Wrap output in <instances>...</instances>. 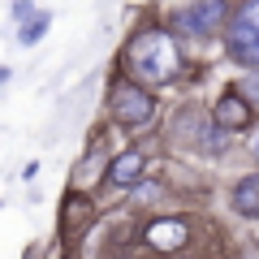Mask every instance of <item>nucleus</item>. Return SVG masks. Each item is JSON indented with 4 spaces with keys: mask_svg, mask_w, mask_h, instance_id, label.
Segmentation results:
<instances>
[{
    "mask_svg": "<svg viewBox=\"0 0 259 259\" xmlns=\"http://www.w3.org/2000/svg\"><path fill=\"white\" fill-rule=\"evenodd\" d=\"M225 48L238 65L259 69V0L238 5V13L229 18V30H225Z\"/></svg>",
    "mask_w": 259,
    "mask_h": 259,
    "instance_id": "2",
    "label": "nucleus"
},
{
    "mask_svg": "<svg viewBox=\"0 0 259 259\" xmlns=\"http://www.w3.org/2000/svg\"><path fill=\"white\" fill-rule=\"evenodd\" d=\"M108 112H112V121L125 125V130L151 125V121H156V95H151L147 87L130 82V78H117V87H112V95H108Z\"/></svg>",
    "mask_w": 259,
    "mask_h": 259,
    "instance_id": "3",
    "label": "nucleus"
},
{
    "mask_svg": "<svg viewBox=\"0 0 259 259\" xmlns=\"http://www.w3.org/2000/svg\"><path fill=\"white\" fill-rule=\"evenodd\" d=\"M44 30H48V13H39V18H35V22H30V26H26V30H22V44H35V39H39V35H44Z\"/></svg>",
    "mask_w": 259,
    "mask_h": 259,
    "instance_id": "10",
    "label": "nucleus"
},
{
    "mask_svg": "<svg viewBox=\"0 0 259 259\" xmlns=\"http://www.w3.org/2000/svg\"><path fill=\"white\" fill-rule=\"evenodd\" d=\"M121 65H125L130 82H147V87H173L177 74H182V48H177L173 30L164 26H147L125 44L121 52Z\"/></svg>",
    "mask_w": 259,
    "mask_h": 259,
    "instance_id": "1",
    "label": "nucleus"
},
{
    "mask_svg": "<svg viewBox=\"0 0 259 259\" xmlns=\"http://www.w3.org/2000/svg\"><path fill=\"white\" fill-rule=\"evenodd\" d=\"M143 168H147V151L143 147H125L108 160L104 168V190H130V186H139Z\"/></svg>",
    "mask_w": 259,
    "mask_h": 259,
    "instance_id": "5",
    "label": "nucleus"
},
{
    "mask_svg": "<svg viewBox=\"0 0 259 259\" xmlns=\"http://www.w3.org/2000/svg\"><path fill=\"white\" fill-rule=\"evenodd\" d=\"M91 216H95V207H91V199L87 194H65V207H61V233H65V242H74V238H82L87 229H91Z\"/></svg>",
    "mask_w": 259,
    "mask_h": 259,
    "instance_id": "8",
    "label": "nucleus"
},
{
    "mask_svg": "<svg viewBox=\"0 0 259 259\" xmlns=\"http://www.w3.org/2000/svg\"><path fill=\"white\" fill-rule=\"evenodd\" d=\"M143 238H147V246L156 250V255H177V250L190 242V225H186L182 216H156V221L143 229Z\"/></svg>",
    "mask_w": 259,
    "mask_h": 259,
    "instance_id": "6",
    "label": "nucleus"
},
{
    "mask_svg": "<svg viewBox=\"0 0 259 259\" xmlns=\"http://www.w3.org/2000/svg\"><path fill=\"white\" fill-rule=\"evenodd\" d=\"M225 22H229V0H190L186 9H177L173 30L186 39H212Z\"/></svg>",
    "mask_w": 259,
    "mask_h": 259,
    "instance_id": "4",
    "label": "nucleus"
},
{
    "mask_svg": "<svg viewBox=\"0 0 259 259\" xmlns=\"http://www.w3.org/2000/svg\"><path fill=\"white\" fill-rule=\"evenodd\" d=\"M229 203H233V212H238V216H250V221H259V173L242 177V182L233 186Z\"/></svg>",
    "mask_w": 259,
    "mask_h": 259,
    "instance_id": "9",
    "label": "nucleus"
},
{
    "mask_svg": "<svg viewBox=\"0 0 259 259\" xmlns=\"http://www.w3.org/2000/svg\"><path fill=\"white\" fill-rule=\"evenodd\" d=\"M250 117H255V108H250V100L242 91H225L221 100H216L212 108V125L221 130V134H233V130H246Z\"/></svg>",
    "mask_w": 259,
    "mask_h": 259,
    "instance_id": "7",
    "label": "nucleus"
},
{
    "mask_svg": "<svg viewBox=\"0 0 259 259\" xmlns=\"http://www.w3.org/2000/svg\"><path fill=\"white\" fill-rule=\"evenodd\" d=\"M255 156H259V134H255Z\"/></svg>",
    "mask_w": 259,
    "mask_h": 259,
    "instance_id": "11",
    "label": "nucleus"
}]
</instances>
